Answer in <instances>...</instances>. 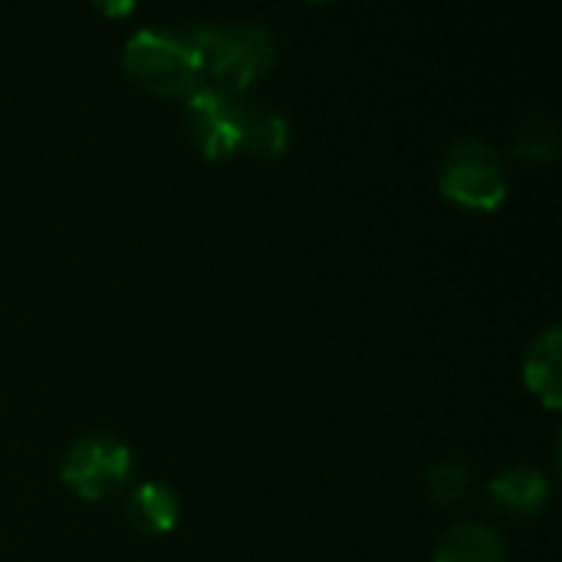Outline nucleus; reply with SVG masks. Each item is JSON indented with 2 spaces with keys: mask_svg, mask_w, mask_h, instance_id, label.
Wrapping results in <instances>:
<instances>
[{
  "mask_svg": "<svg viewBox=\"0 0 562 562\" xmlns=\"http://www.w3.org/2000/svg\"><path fill=\"white\" fill-rule=\"evenodd\" d=\"M125 76L168 99H188L204 86V56L191 30L148 23L135 30L122 46Z\"/></svg>",
  "mask_w": 562,
  "mask_h": 562,
  "instance_id": "nucleus-1",
  "label": "nucleus"
},
{
  "mask_svg": "<svg viewBox=\"0 0 562 562\" xmlns=\"http://www.w3.org/2000/svg\"><path fill=\"white\" fill-rule=\"evenodd\" d=\"M191 33L204 56V86H217L234 95L257 86L277 59V40L270 26L257 20L198 23Z\"/></svg>",
  "mask_w": 562,
  "mask_h": 562,
  "instance_id": "nucleus-2",
  "label": "nucleus"
},
{
  "mask_svg": "<svg viewBox=\"0 0 562 562\" xmlns=\"http://www.w3.org/2000/svg\"><path fill=\"white\" fill-rule=\"evenodd\" d=\"M438 188L451 204H458L464 211L491 214L507 201L510 175L494 145H487L477 135H464L445 151L441 171H438Z\"/></svg>",
  "mask_w": 562,
  "mask_h": 562,
  "instance_id": "nucleus-3",
  "label": "nucleus"
},
{
  "mask_svg": "<svg viewBox=\"0 0 562 562\" xmlns=\"http://www.w3.org/2000/svg\"><path fill=\"white\" fill-rule=\"evenodd\" d=\"M135 468V454L132 448L105 431H92L76 438L63 461H59V481L79 497V501H105L109 494H115L128 474Z\"/></svg>",
  "mask_w": 562,
  "mask_h": 562,
  "instance_id": "nucleus-4",
  "label": "nucleus"
},
{
  "mask_svg": "<svg viewBox=\"0 0 562 562\" xmlns=\"http://www.w3.org/2000/svg\"><path fill=\"white\" fill-rule=\"evenodd\" d=\"M244 125H247V105L240 95L201 86L184 99V132L198 155L207 161H227L237 151H244Z\"/></svg>",
  "mask_w": 562,
  "mask_h": 562,
  "instance_id": "nucleus-5",
  "label": "nucleus"
},
{
  "mask_svg": "<svg viewBox=\"0 0 562 562\" xmlns=\"http://www.w3.org/2000/svg\"><path fill=\"white\" fill-rule=\"evenodd\" d=\"M491 504L514 520H530L540 517L550 504V481L543 471L530 468V464H514L507 471H501L491 487Z\"/></svg>",
  "mask_w": 562,
  "mask_h": 562,
  "instance_id": "nucleus-6",
  "label": "nucleus"
},
{
  "mask_svg": "<svg viewBox=\"0 0 562 562\" xmlns=\"http://www.w3.org/2000/svg\"><path fill=\"white\" fill-rule=\"evenodd\" d=\"M562 333L560 326H547L527 349L524 359V382L527 389L547 405L560 408L562 405Z\"/></svg>",
  "mask_w": 562,
  "mask_h": 562,
  "instance_id": "nucleus-7",
  "label": "nucleus"
},
{
  "mask_svg": "<svg viewBox=\"0 0 562 562\" xmlns=\"http://www.w3.org/2000/svg\"><path fill=\"white\" fill-rule=\"evenodd\" d=\"M431 562H507V547L497 530L468 520L438 540Z\"/></svg>",
  "mask_w": 562,
  "mask_h": 562,
  "instance_id": "nucleus-8",
  "label": "nucleus"
},
{
  "mask_svg": "<svg viewBox=\"0 0 562 562\" xmlns=\"http://www.w3.org/2000/svg\"><path fill=\"white\" fill-rule=\"evenodd\" d=\"M128 520L151 537H168L181 520V501L178 494L161 481H145L128 497Z\"/></svg>",
  "mask_w": 562,
  "mask_h": 562,
  "instance_id": "nucleus-9",
  "label": "nucleus"
},
{
  "mask_svg": "<svg viewBox=\"0 0 562 562\" xmlns=\"http://www.w3.org/2000/svg\"><path fill=\"white\" fill-rule=\"evenodd\" d=\"M244 148L263 161H277L290 148V122L280 109L270 105H247L244 125Z\"/></svg>",
  "mask_w": 562,
  "mask_h": 562,
  "instance_id": "nucleus-10",
  "label": "nucleus"
},
{
  "mask_svg": "<svg viewBox=\"0 0 562 562\" xmlns=\"http://www.w3.org/2000/svg\"><path fill=\"white\" fill-rule=\"evenodd\" d=\"M557 151H560V128L547 115H537L514 132V155L530 165H550Z\"/></svg>",
  "mask_w": 562,
  "mask_h": 562,
  "instance_id": "nucleus-11",
  "label": "nucleus"
},
{
  "mask_svg": "<svg viewBox=\"0 0 562 562\" xmlns=\"http://www.w3.org/2000/svg\"><path fill=\"white\" fill-rule=\"evenodd\" d=\"M425 491L435 507H458L471 494V471L461 461H441L425 471Z\"/></svg>",
  "mask_w": 562,
  "mask_h": 562,
  "instance_id": "nucleus-12",
  "label": "nucleus"
}]
</instances>
